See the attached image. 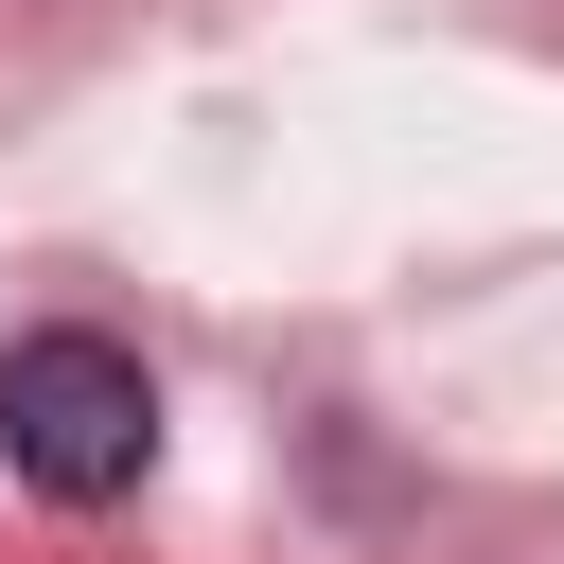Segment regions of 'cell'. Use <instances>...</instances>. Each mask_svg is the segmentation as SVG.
<instances>
[{
	"label": "cell",
	"instance_id": "1",
	"mask_svg": "<svg viewBox=\"0 0 564 564\" xmlns=\"http://www.w3.org/2000/svg\"><path fill=\"white\" fill-rule=\"evenodd\" d=\"M0 458H18L53 511L141 494V458H159V388H141V352H123V335H18V352H0Z\"/></svg>",
	"mask_w": 564,
	"mask_h": 564
}]
</instances>
